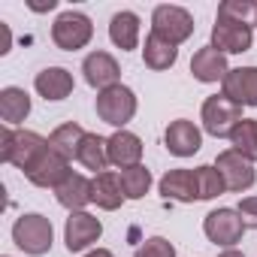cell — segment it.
Segmentation results:
<instances>
[{
	"label": "cell",
	"instance_id": "1",
	"mask_svg": "<svg viewBox=\"0 0 257 257\" xmlns=\"http://www.w3.org/2000/svg\"><path fill=\"white\" fill-rule=\"evenodd\" d=\"M49 149V140H43L34 131H13V127H4L0 131V161H7L19 170H31V164Z\"/></svg>",
	"mask_w": 257,
	"mask_h": 257
},
{
	"label": "cell",
	"instance_id": "2",
	"mask_svg": "<svg viewBox=\"0 0 257 257\" xmlns=\"http://www.w3.org/2000/svg\"><path fill=\"white\" fill-rule=\"evenodd\" d=\"M52 239H55V230H52V221L46 215H22L16 224H13V242L31 254V257H40L52 248Z\"/></svg>",
	"mask_w": 257,
	"mask_h": 257
},
{
	"label": "cell",
	"instance_id": "3",
	"mask_svg": "<svg viewBox=\"0 0 257 257\" xmlns=\"http://www.w3.org/2000/svg\"><path fill=\"white\" fill-rule=\"evenodd\" d=\"M200 118H203V127H206V134H212V137H227L230 140V134L239 127V121H242V106L239 103H233L230 97H224V94H215V97H206V103H203V109H200Z\"/></svg>",
	"mask_w": 257,
	"mask_h": 257
},
{
	"label": "cell",
	"instance_id": "4",
	"mask_svg": "<svg viewBox=\"0 0 257 257\" xmlns=\"http://www.w3.org/2000/svg\"><path fill=\"white\" fill-rule=\"evenodd\" d=\"M97 115H100V121L124 131V124L134 121V115H137V94L127 85H112V88L100 91L97 94Z\"/></svg>",
	"mask_w": 257,
	"mask_h": 257
},
{
	"label": "cell",
	"instance_id": "5",
	"mask_svg": "<svg viewBox=\"0 0 257 257\" xmlns=\"http://www.w3.org/2000/svg\"><path fill=\"white\" fill-rule=\"evenodd\" d=\"M91 37H94L91 19H88L85 13H76V10L61 13V16L55 19V25H52V40H55V46L64 49V52H79V49H85V46L91 43Z\"/></svg>",
	"mask_w": 257,
	"mask_h": 257
},
{
	"label": "cell",
	"instance_id": "6",
	"mask_svg": "<svg viewBox=\"0 0 257 257\" xmlns=\"http://www.w3.org/2000/svg\"><path fill=\"white\" fill-rule=\"evenodd\" d=\"M152 34H158L161 40L179 46V43H185V40L194 34V19H191V13L182 10V7L161 4V7H155V13H152Z\"/></svg>",
	"mask_w": 257,
	"mask_h": 257
},
{
	"label": "cell",
	"instance_id": "7",
	"mask_svg": "<svg viewBox=\"0 0 257 257\" xmlns=\"http://www.w3.org/2000/svg\"><path fill=\"white\" fill-rule=\"evenodd\" d=\"M245 230L248 227H245V221H242V215L236 209H215L203 221V233L209 236V242H215L221 248H233L242 239Z\"/></svg>",
	"mask_w": 257,
	"mask_h": 257
},
{
	"label": "cell",
	"instance_id": "8",
	"mask_svg": "<svg viewBox=\"0 0 257 257\" xmlns=\"http://www.w3.org/2000/svg\"><path fill=\"white\" fill-rule=\"evenodd\" d=\"M254 43L251 25L248 22H230V19H215L212 28V49H218L221 55H242L248 52Z\"/></svg>",
	"mask_w": 257,
	"mask_h": 257
},
{
	"label": "cell",
	"instance_id": "9",
	"mask_svg": "<svg viewBox=\"0 0 257 257\" xmlns=\"http://www.w3.org/2000/svg\"><path fill=\"white\" fill-rule=\"evenodd\" d=\"M215 170L221 173L227 191H233V194H242V191H248V188L257 182V173H254L251 161H245V158H242L239 152H233V149H227V152L218 155Z\"/></svg>",
	"mask_w": 257,
	"mask_h": 257
},
{
	"label": "cell",
	"instance_id": "10",
	"mask_svg": "<svg viewBox=\"0 0 257 257\" xmlns=\"http://www.w3.org/2000/svg\"><path fill=\"white\" fill-rule=\"evenodd\" d=\"M103 233V224L100 218L88 215V212H70L67 224H64V242H67V251L76 254V251H85L91 248Z\"/></svg>",
	"mask_w": 257,
	"mask_h": 257
},
{
	"label": "cell",
	"instance_id": "11",
	"mask_svg": "<svg viewBox=\"0 0 257 257\" xmlns=\"http://www.w3.org/2000/svg\"><path fill=\"white\" fill-rule=\"evenodd\" d=\"M70 173H73V170H70V161L61 158L58 152L46 149V152L31 164V170H28L25 176H28V182H34L37 188H58Z\"/></svg>",
	"mask_w": 257,
	"mask_h": 257
},
{
	"label": "cell",
	"instance_id": "12",
	"mask_svg": "<svg viewBox=\"0 0 257 257\" xmlns=\"http://www.w3.org/2000/svg\"><path fill=\"white\" fill-rule=\"evenodd\" d=\"M224 97L239 106H257V67H236L224 76Z\"/></svg>",
	"mask_w": 257,
	"mask_h": 257
},
{
	"label": "cell",
	"instance_id": "13",
	"mask_svg": "<svg viewBox=\"0 0 257 257\" xmlns=\"http://www.w3.org/2000/svg\"><path fill=\"white\" fill-rule=\"evenodd\" d=\"M82 73H85V82H88L91 88H100V91L118 85V76H121L118 61H115L109 52H91V55L82 61Z\"/></svg>",
	"mask_w": 257,
	"mask_h": 257
},
{
	"label": "cell",
	"instance_id": "14",
	"mask_svg": "<svg viewBox=\"0 0 257 257\" xmlns=\"http://www.w3.org/2000/svg\"><path fill=\"white\" fill-rule=\"evenodd\" d=\"M164 143H167L170 155H176V158H191V155L200 152V146H203V134L194 127V121L179 118V121H173V124L167 127Z\"/></svg>",
	"mask_w": 257,
	"mask_h": 257
},
{
	"label": "cell",
	"instance_id": "15",
	"mask_svg": "<svg viewBox=\"0 0 257 257\" xmlns=\"http://www.w3.org/2000/svg\"><path fill=\"white\" fill-rule=\"evenodd\" d=\"M143 161V140L131 131H115L109 137V164L127 170V167H140Z\"/></svg>",
	"mask_w": 257,
	"mask_h": 257
},
{
	"label": "cell",
	"instance_id": "16",
	"mask_svg": "<svg viewBox=\"0 0 257 257\" xmlns=\"http://www.w3.org/2000/svg\"><path fill=\"white\" fill-rule=\"evenodd\" d=\"M191 73H194V79L197 82H224V76L230 73L227 70V61H224V55L218 52V49H212V46H203V49H197L194 52V58H191Z\"/></svg>",
	"mask_w": 257,
	"mask_h": 257
},
{
	"label": "cell",
	"instance_id": "17",
	"mask_svg": "<svg viewBox=\"0 0 257 257\" xmlns=\"http://www.w3.org/2000/svg\"><path fill=\"white\" fill-rule=\"evenodd\" d=\"M55 197L64 209L70 212H82L88 203H91V179H85L82 173H70L58 188H55Z\"/></svg>",
	"mask_w": 257,
	"mask_h": 257
},
{
	"label": "cell",
	"instance_id": "18",
	"mask_svg": "<svg viewBox=\"0 0 257 257\" xmlns=\"http://www.w3.org/2000/svg\"><path fill=\"white\" fill-rule=\"evenodd\" d=\"M127 197H124V188H121V179L115 176V173H97L94 179H91V203H97L100 209H106V212H115L121 203H124Z\"/></svg>",
	"mask_w": 257,
	"mask_h": 257
},
{
	"label": "cell",
	"instance_id": "19",
	"mask_svg": "<svg viewBox=\"0 0 257 257\" xmlns=\"http://www.w3.org/2000/svg\"><path fill=\"white\" fill-rule=\"evenodd\" d=\"M109 40L121 49V52H134L140 46V16L131 10H121L112 16L109 22Z\"/></svg>",
	"mask_w": 257,
	"mask_h": 257
},
{
	"label": "cell",
	"instance_id": "20",
	"mask_svg": "<svg viewBox=\"0 0 257 257\" xmlns=\"http://www.w3.org/2000/svg\"><path fill=\"white\" fill-rule=\"evenodd\" d=\"M34 88L46 100H64V97L73 94V73L64 70V67H46L43 73H37Z\"/></svg>",
	"mask_w": 257,
	"mask_h": 257
},
{
	"label": "cell",
	"instance_id": "21",
	"mask_svg": "<svg viewBox=\"0 0 257 257\" xmlns=\"http://www.w3.org/2000/svg\"><path fill=\"white\" fill-rule=\"evenodd\" d=\"M161 194L167 200H179V203H194L200 200L197 197V176L194 170H170L164 179H161Z\"/></svg>",
	"mask_w": 257,
	"mask_h": 257
},
{
	"label": "cell",
	"instance_id": "22",
	"mask_svg": "<svg viewBox=\"0 0 257 257\" xmlns=\"http://www.w3.org/2000/svg\"><path fill=\"white\" fill-rule=\"evenodd\" d=\"M28 115H31V97H28L25 88L10 85V88L0 91V118L7 121V127L22 124Z\"/></svg>",
	"mask_w": 257,
	"mask_h": 257
},
{
	"label": "cell",
	"instance_id": "23",
	"mask_svg": "<svg viewBox=\"0 0 257 257\" xmlns=\"http://www.w3.org/2000/svg\"><path fill=\"white\" fill-rule=\"evenodd\" d=\"M76 161H79L85 170L106 173V167H109V140H103V137H97V134H85Z\"/></svg>",
	"mask_w": 257,
	"mask_h": 257
},
{
	"label": "cell",
	"instance_id": "24",
	"mask_svg": "<svg viewBox=\"0 0 257 257\" xmlns=\"http://www.w3.org/2000/svg\"><path fill=\"white\" fill-rule=\"evenodd\" d=\"M82 140H85V131H82L76 121H67V124H61V127H55V131H52V137H49V149L58 152L61 158L73 161V158L79 155Z\"/></svg>",
	"mask_w": 257,
	"mask_h": 257
},
{
	"label": "cell",
	"instance_id": "25",
	"mask_svg": "<svg viewBox=\"0 0 257 257\" xmlns=\"http://www.w3.org/2000/svg\"><path fill=\"white\" fill-rule=\"evenodd\" d=\"M143 58H146V67H152V70H170L179 58V46L161 40L158 34H149L146 46H143Z\"/></svg>",
	"mask_w": 257,
	"mask_h": 257
},
{
	"label": "cell",
	"instance_id": "26",
	"mask_svg": "<svg viewBox=\"0 0 257 257\" xmlns=\"http://www.w3.org/2000/svg\"><path fill=\"white\" fill-rule=\"evenodd\" d=\"M230 143H233V152H239L245 161H257V121L254 118H242L239 127L230 134Z\"/></svg>",
	"mask_w": 257,
	"mask_h": 257
},
{
	"label": "cell",
	"instance_id": "27",
	"mask_svg": "<svg viewBox=\"0 0 257 257\" xmlns=\"http://www.w3.org/2000/svg\"><path fill=\"white\" fill-rule=\"evenodd\" d=\"M121 188H124V197L127 200H143L146 194H149V188H152V173L140 164V167H127V170H121Z\"/></svg>",
	"mask_w": 257,
	"mask_h": 257
},
{
	"label": "cell",
	"instance_id": "28",
	"mask_svg": "<svg viewBox=\"0 0 257 257\" xmlns=\"http://www.w3.org/2000/svg\"><path fill=\"white\" fill-rule=\"evenodd\" d=\"M194 176H197V197H200V200H215V197H221V194L227 191L221 173H218L215 167H209V164L197 167Z\"/></svg>",
	"mask_w": 257,
	"mask_h": 257
},
{
	"label": "cell",
	"instance_id": "29",
	"mask_svg": "<svg viewBox=\"0 0 257 257\" xmlns=\"http://www.w3.org/2000/svg\"><path fill=\"white\" fill-rule=\"evenodd\" d=\"M248 16H257V4H254V0H224V4L218 7V19L245 22Z\"/></svg>",
	"mask_w": 257,
	"mask_h": 257
},
{
	"label": "cell",
	"instance_id": "30",
	"mask_svg": "<svg viewBox=\"0 0 257 257\" xmlns=\"http://www.w3.org/2000/svg\"><path fill=\"white\" fill-rule=\"evenodd\" d=\"M134 257H176V248H173V242H167L164 236H152V239H146V242L137 248Z\"/></svg>",
	"mask_w": 257,
	"mask_h": 257
},
{
	"label": "cell",
	"instance_id": "31",
	"mask_svg": "<svg viewBox=\"0 0 257 257\" xmlns=\"http://www.w3.org/2000/svg\"><path fill=\"white\" fill-rule=\"evenodd\" d=\"M239 215H242V221H245V227H251V230H257V197H245L242 203H239V209H236Z\"/></svg>",
	"mask_w": 257,
	"mask_h": 257
},
{
	"label": "cell",
	"instance_id": "32",
	"mask_svg": "<svg viewBox=\"0 0 257 257\" xmlns=\"http://www.w3.org/2000/svg\"><path fill=\"white\" fill-rule=\"evenodd\" d=\"M85 257H115L112 251H106V248H94V251H88Z\"/></svg>",
	"mask_w": 257,
	"mask_h": 257
},
{
	"label": "cell",
	"instance_id": "33",
	"mask_svg": "<svg viewBox=\"0 0 257 257\" xmlns=\"http://www.w3.org/2000/svg\"><path fill=\"white\" fill-rule=\"evenodd\" d=\"M218 257H245V254H242V251H233V248H227V251H221Z\"/></svg>",
	"mask_w": 257,
	"mask_h": 257
}]
</instances>
